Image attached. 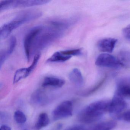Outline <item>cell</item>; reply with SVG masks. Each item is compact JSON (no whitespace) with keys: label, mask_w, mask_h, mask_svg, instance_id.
<instances>
[{"label":"cell","mask_w":130,"mask_h":130,"mask_svg":"<svg viewBox=\"0 0 130 130\" xmlns=\"http://www.w3.org/2000/svg\"><path fill=\"white\" fill-rule=\"evenodd\" d=\"M72 24L70 20H58L50 21L47 26H42L41 30L34 41L32 54L43 50L60 38Z\"/></svg>","instance_id":"cell-1"},{"label":"cell","mask_w":130,"mask_h":130,"mask_svg":"<svg viewBox=\"0 0 130 130\" xmlns=\"http://www.w3.org/2000/svg\"><path fill=\"white\" fill-rule=\"evenodd\" d=\"M109 103L108 100H102L90 103L79 112L78 120L84 124H90L98 121L108 111Z\"/></svg>","instance_id":"cell-2"},{"label":"cell","mask_w":130,"mask_h":130,"mask_svg":"<svg viewBox=\"0 0 130 130\" xmlns=\"http://www.w3.org/2000/svg\"><path fill=\"white\" fill-rule=\"evenodd\" d=\"M41 12L31 10L19 13L12 20L3 25L0 28V38L4 39L7 38L15 29L23 24L38 19L42 15Z\"/></svg>","instance_id":"cell-3"},{"label":"cell","mask_w":130,"mask_h":130,"mask_svg":"<svg viewBox=\"0 0 130 130\" xmlns=\"http://www.w3.org/2000/svg\"><path fill=\"white\" fill-rule=\"evenodd\" d=\"M47 0H7L0 2V11L19 8H26L45 5L50 3Z\"/></svg>","instance_id":"cell-4"},{"label":"cell","mask_w":130,"mask_h":130,"mask_svg":"<svg viewBox=\"0 0 130 130\" xmlns=\"http://www.w3.org/2000/svg\"><path fill=\"white\" fill-rule=\"evenodd\" d=\"M82 54L81 48L69 49L55 52L46 60L48 63H62L68 61L74 56H79Z\"/></svg>","instance_id":"cell-5"},{"label":"cell","mask_w":130,"mask_h":130,"mask_svg":"<svg viewBox=\"0 0 130 130\" xmlns=\"http://www.w3.org/2000/svg\"><path fill=\"white\" fill-rule=\"evenodd\" d=\"M73 113V104L70 100L62 102L54 109L52 116L55 121L71 117Z\"/></svg>","instance_id":"cell-6"},{"label":"cell","mask_w":130,"mask_h":130,"mask_svg":"<svg viewBox=\"0 0 130 130\" xmlns=\"http://www.w3.org/2000/svg\"><path fill=\"white\" fill-rule=\"evenodd\" d=\"M42 26H38L32 28L26 34L23 42V46L26 57L28 62H29L32 55V49L34 41L37 35L40 32Z\"/></svg>","instance_id":"cell-7"},{"label":"cell","mask_w":130,"mask_h":130,"mask_svg":"<svg viewBox=\"0 0 130 130\" xmlns=\"http://www.w3.org/2000/svg\"><path fill=\"white\" fill-rule=\"evenodd\" d=\"M41 57V54L37 53L34 57L31 64L28 68H22L17 70L13 77V84H16L21 80L28 77L35 70Z\"/></svg>","instance_id":"cell-8"},{"label":"cell","mask_w":130,"mask_h":130,"mask_svg":"<svg viewBox=\"0 0 130 130\" xmlns=\"http://www.w3.org/2000/svg\"><path fill=\"white\" fill-rule=\"evenodd\" d=\"M127 104L124 98L115 94L109 103L108 112L111 115L118 116L126 108Z\"/></svg>","instance_id":"cell-9"},{"label":"cell","mask_w":130,"mask_h":130,"mask_svg":"<svg viewBox=\"0 0 130 130\" xmlns=\"http://www.w3.org/2000/svg\"><path fill=\"white\" fill-rule=\"evenodd\" d=\"M95 64L98 67L114 68H118L120 66L117 59L106 53L101 54L97 57Z\"/></svg>","instance_id":"cell-10"},{"label":"cell","mask_w":130,"mask_h":130,"mask_svg":"<svg viewBox=\"0 0 130 130\" xmlns=\"http://www.w3.org/2000/svg\"><path fill=\"white\" fill-rule=\"evenodd\" d=\"M49 100L50 99L48 96L41 90H38L35 91L31 97L32 103L36 105L40 106L47 105Z\"/></svg>","instance_id":"cell-11"},{"label":"cell","mask_w":130,"mask_h":130,"mask_svg":"<svg viewBox=\"0 0 130 130\" xmlns=\"http://www.w3.org/2000/svg\"><path fill=\"white\" fill-rule=\"evenodd\" d=\"M17 44V40L14 36H12L10 39L9 45L6 50H1L0 52V68L1 69L2 66L7 59L12 54L15 50Z\"/></svg>","instance_id":"cell-12"},{"label":"cell","mask_w":130,"mask_h":130,"mask_svg":"<svg viewBox=\"0 0 130 130\" xmlns=\"http://www.w3.org/2000/svg\"><path fill=\"white\" fill-rule=\"evenodd\" d=\"M117 39L112 38L104 39L99 41L97 44L98 48L103 52L111 53L113 51Z\"/></svg>","instance_id":"cell-13"},{"label":"cell","mask_w":130,"mask_h":130,"mask_svg":"<svg viewBox=\"0 0 130 130\" xmlns=\"http://www.w3.org/2000/svg\"><path fill=\"white\" fill-rule=\"evenodd\" d=\"M65 84V81L63 79L57 77L47 76L44 78L42 84L43 87L61 88Z\"/></svg>","instance_id":"cell-14"},{"label":"cell","mask_w":130,"mask_h":130,"mask_svg":"<svg viewBox=\"0 0 130 130\" xmlns=\"http://www.w3.org/2000/svg\"><path fill=\"white\" fill-rule=\"evenodd\" d=\"M115 94L123 98H130V83L124 80L119 81Z\"/></svg>","instance_id":"cell-15"},{"label":"cell","mask_w":130,"mask_h":130,"mask_svg":"<svg viewBox=\"0 0 130 130\" xmlns=\"http://www.w3.org/2000/svg\"><path fill=\"white\" fill-rule=\"evenodd\" d=\"M70 81L78 87H81L84 83V78L80 71L75 68L70 71L68 75Z\"/></svg>","instance_id":"cell-16"},{"label":"cell","mask_w":130,"mask_h":130,"mask_svg":"<svg viewBox=\"0 0 130 130\" xmlns=\"http://www.w3.org/2000/svg\"><path fill=\"white\" fill-rule=\"evenodd\" d=\"M117 122L114 121H103L92 126L87 127V130H112L116 127Z\"/></svg>","instance_id":"cell-17"},{"label":"cell","mask_w":130,"mask_h":130,"mask_svg":"<svg viewBox=\"0 0 130 130\" xmlns=\"http://www.w3.org/2000/svg\"><path fill=\"white\" fill-rule=\"evenodd\" d=\"M118 61L120 66L130 68V51L127 50L121 51L118 55Z\"/></svg>","instance_id":"cell-18"},{"label":"cell","mask_w":130,"mask_h":130,"mask_svg":"<svg viewBox=\"0 0 130 130\" xmlns=\"http://www.w3.org/2000/svg\"><path fill=\"white\" fill-rule=\"evenodd\" d=\"M50 122L48 115L45 112L41 113L39 116L35 124L36 130H39L48 125Z\"/></svg>","instance_id":"cell-19"},{"label":"cell","mask_w":130,"mask_h":130,"mask_svg":"<svg viewBox=\"0 0 130 130\" xmlns=\"http://www.w3.org/2000/svg\"><path fill=\"white\" fill-rule=\"evenodd\" d=\"M13 117L16 122L19 124H24L27 121L26 115L24 112L20 110H17L15 112Z\"/></svg>","instance_id":"cell-20"},{"label":"cell","mask_w":130,"mask_h":130,"mask_svg":"<svg viewBox=\"0 0 130 130\" xmlns=\"http://www.w3.org/2000/svg\"><path fill=\"white\" fill-rule=\"evenodd\" d=\"M105 79L106 78H104V79H103L99 84H98L96 86H94L93 88H92V89H90L89 90H88V91H87V92H85L84 93H83V95L85 96H87L90 95L92 93L95 92L96 90H97L102 86V85H103V83L105 82Z\"/></svg>","instance_id":"cell-21"},{"label":"cell","mask_w":130,"mask_h":130,"mask_svg":"<svg viewBox=\"0 0 130 130\" xmlns=\"http://www.w3.org/2000/svg\"><path fill=\"white\" fill-rule=\"evenodd\" d=\"M118 118L125 121L130 122V110L125 112L118 116Z\"/></svg>","instance_id":"cell-22"},{"label":"cell","mask_w":130,"mask_h":130,"mask_svg":"<svg viewBox=\"0 0 130 130\" xmlns=\"http://www.w3.org/2000/svg\"><path fill=\"white\" fill-rule=\"evenodd\" d=\"M64 130H87V127L82 125H74L68 127Z\"/></svg>","instance_id":"cell-23"},{"label":"cell","mask_w":130,"mask_h":130,"mask_svg":"<svg viewBox=\"0 0 130 130\" xmlns=\"http://www.w3.org/2000/svg\"><path fill=\"white\" fill-rule=\"evenodd\" d=\"M122 33L125 38L130 40V25L123 29Z\"/></svg>","instance_id":"cell-24"},{"label":"cell","mask_w":130,"mask_h":130,"mask_svg":"<svg viewBox=\"0 0 130 130\" xmlns=\"http://www.w3.org/2000/svg\"><path fill=\"white\" fill-rule=\"evenodd\" d=\"M0 130H11V128L8 125H3L1 127Z\"/></svg>","instance_id":"cell-25"},{"label":"cell","mask_w":130,"mask_h":130,"mask_svg":"<svg viewBox=\"0 0 130 130\" xmlns=\"http://www.w3.org/2000/svg\"><path fill=\"white\" fill-rule=\"evenodd\" d=\"M27 130V129H24V130Z\"/></svg>","instance_id":"cell-26"}]
</instances>
